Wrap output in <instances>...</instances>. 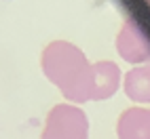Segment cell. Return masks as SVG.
Masks as SVG:
<instances>
[{
	"instance_id": "cell-1",
	"label": "cell",
	"mask_w": 150,
	"mask_h": 139,
	"mask_svg": "<svg viewBox=\"0 0 150 139\" xmlns=\"http://www.w3.org/2000/svg\"><path fill=\"white\" fill-rule=\"evenodd\" d=\"M40 67L47 80L59 88L64 99L72 103L93 101L95 70L76 44L68 40L49 42L42 48Z\"/></svg>"
},
{
	"instance_id": "cell-2",
	"label": "cell",
	"mask_w": 150,
	"mask_h": 139,
	"mask_svg": "<svg viewBox=\"0 0 150 139\" xmlns=\"http://www.w3.org/2000/svg\"><path fill=\"white\" fill-rule=\"evenodd\" d=\"M40 139H89V118L72 103H57L47 114Z\"/></svg>"
},
{
	"instance_id": "cell-3",
	"label": "cell",
	"mask_w": 150,
	"mask_h": 139,
	"mask_svg": "<svg viewBox=\"0 0 150 139\" xmlns=\"http://www.w3.org/2000/svg\"><path fill=\"white\" fill-rule=\"evenodd\" d=\"M116 51L127 63H144L150 59V40L133 19H127L116 36Z\"/></svg>"
},
{
	"instance_id": "cell-4",
	"label": "cell",
	"mask_w": 150,
	"mask_h": 139,
	"mask_svg": "<svg viewBox=\"0 0 150 139\" xmlns=\"http://www.w3.org/2000/svg\"><path fill=\"white\" fill-rule=\"evenodd\" d=\"M118 139H150V110L129 107L121 114L116 124Z\"/></svg>"
},
{
	"instance_id": "cell-5",
	"label": "cell",
	"mask_w": 150,
	"mask_h": 139,
	"mask_svg": "<svg viewBox=\"0 0 150 139\" xmlns=\"http://www.w3.org/2000/svg\"><path fill=\"white\" fill-rule=\"evenodd\" d=\"M95 70V91H93V101H104L110 99L121 86V67L114 61H97L93 63Z\"/></svg>"
},
{
	"instance_id": "cell-6",
	"label": "cell",
	"mask_w": 150,
	"mask_h": 139,
	"mask_svg": "<svg viewBox=\"0 0 150 139\" xmlns=\"http://www.w3.org/2000/svg\"><path fill=\"white\" fill-rule=\"evenodd\" d=\"M125 95L137 103H150V65L131 67L123 78Z\"/></svg>"
},
{
	"instance_id": "cell-7",
	"label": "cell",
	"mask_w": 150,
	"mask_h": 139,
	"mask_svg": "<svg viewBox=\"0 0 150 139\" xmlns=\"http://www.w3.org/2000/svg\"><path fill=\"white\" fill-rule=\"evenodd\" d=\"M148 4H150V0H148Z\"/></svg>"
}]
</instances>
